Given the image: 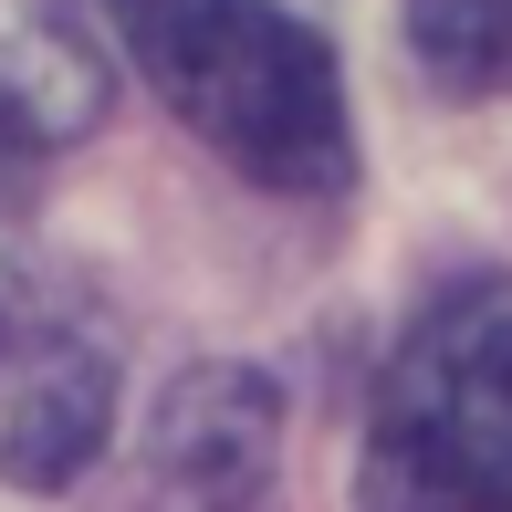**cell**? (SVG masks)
Here are the masks:
<instances>
[{
    "label": "cell",
    "mask_w": 512,
    "mask_h": 512,
    "mask_svg": "<svg viewBox=\"0 0 512 512\" xmlns=\"http://www.w3.org/2000/svg\"><path fill=\"white\" fill-rule=\"evenodd\" d=\"M283 450V398L251 366H189L136 450V512H251Z\"/></svg>",
    "instance_id": "3"
},
{
    "label": "cell",
    "mask_w": 512,
    "mask_h": 512,
    "mask_svg": "<svg viewBox=\"0 0 512 512\" xmlns=\"http://www.w3.org/2000/svg\"><path fill=\"white\" fill-rule=\"evenodd\" d=\"M356 512H512V283H450L387 356Z\"/></svg>",
    "instance_id": "2"
},
{
    "label": "cell",
    "mask_w": 512,
    "mask_h": 512,
    "mask_svg": "<svg viewBox=\"0 0 512 512\" xmlns=\"http://www.w3.org/2000/svg\"><path fill=\"white\" fill-rule=\"evenodd\" d=\"M21 157H32V126H21V115H11V105H0V178H11V168H21Z\"/></svg>",
    "instance_id": "6"
},
{
    "label": "cell",
    "mask_w": 512,
    "mask_h": 512,
    "mask_svg": "<svg viewBox=\"0 0 512 512\" xmlns=\"http://www.w3.org/2000/svg\"><path fill=\"white\" fill-rule=\"evenodd\" d=\"M408 53L450 95H512V0H408Z\"/></svg>",
    "instance_id": "5"
},
{
    "label": "cell",
    "mask_w": 512,
    "mask_h": 512,
    "mask_svg": "<svg viewBox=\"0 0 512 512\" xmlns=\"http://www.w3.org/2000/svg\"><path fill=\"white\" fill-rule=\"evenodd\" d=\"M126 63L157 84V105L220 147L241 178L293 199L345 189L356 126H345L335 53L272 0H105Z\"/></svg>",
    "instance_id": "1"
},
{
    "label": "cell",
    "mask_w": 512,
    "mask_h": 512,
    "mask_svg": "<svg viewBox=\"0 0 512 512\" xmlns=\"http://www.w3.org/2000/svg\"><path fill=\"white\" fill-rule=\"evenodd\" d=\"M105 418H115V377L95 345H74V335L32 345V366L11 387V418H0V471L21 492H63L105 450Z\"/></svg>",
    "instance_id": "4"
}]
</instances>
